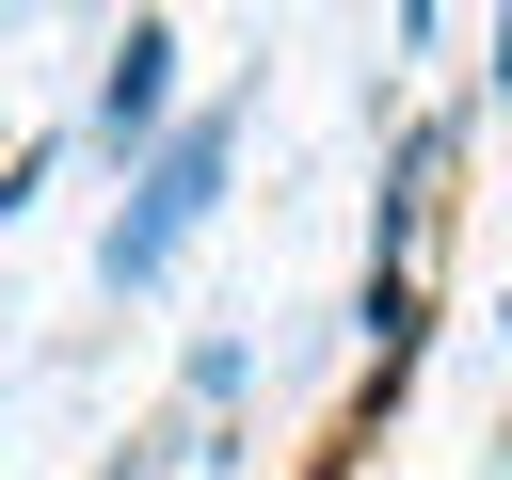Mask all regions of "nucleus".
<instances>
[{
    "label": "nucleus",
    "instance_id": "obj_4",
    "mask_svg": "<svg viewBox=\"0 0 512 480\" xmlns=\"http://www.w3.org/2000/svg\"><path fill=\"white\" fill-rule=\"evenodd\" d=\"M112 480H144V464H112Z\"/></svg>",
    "mask_w": 512,
    "mask_h": 480
},
{
    "label": "nucleus",
    "instance_id": "obj_1",
    "mask_svg": "<svg viewBox=\"0 0 512 480\" xmlns=\"http://www.w3.org/2000/svg\"><path fill=\"white\" fill-rule=\"evenodd\" d=\"M224 144H240V128H224V112H208V128H176V144H160V176H144V208H128V224H112V288H160V272H176V240H192V224H208V208H224Z\"/></svg>",
    "mask_w": 512,
    "mask_h": 480
},
{
    "label": "nucleus",
    "instance_id": "obj_2",
    "mask_svg": "<svg viewBox=\"0 0 512 480\" xmlns=\"http://www.w3.org/2000/svg\"><path fill=\"white\" fill-rule=\"evenodd\" d=\"M160 96H176V32L144 16V32L112 48V96H96V128H112V144H144V128H160Z\"/></svg>",
    "mask_w": 512,
    "mask_h": 480
},
{
    "label": "nucleus",
    "instance_id": "obj_3",
    "mask_svg": "<svg viewBox=\"0 0 512 480\" xmlns=\"http://www.w3.org/2000/svg\"><path fill=\"white\" fill-rule=\"evenodd\" d=\"M416 352H432V304H416V272H368V368L400 384Z\"/></svg>",
    "mask_w": 512,
    "mask_h": 480
}]
</instances>
